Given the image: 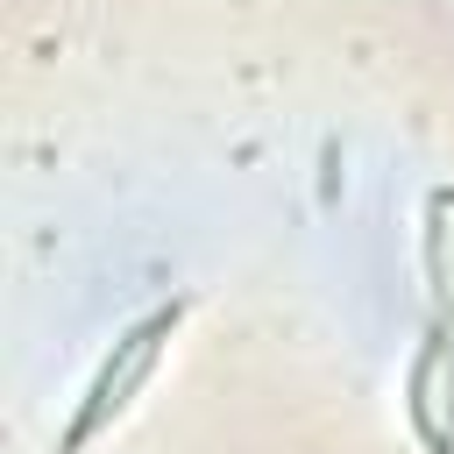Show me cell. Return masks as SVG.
<instances>
[{"mask_svg":"<svg viewBox=\"0 0 454 454\" xmlns=\"http://www.w3.org/2000/svg\"><path fill=\"white\" fill-rule=\"evenodd\" d=\"M426 291H433V319L454 326V184H433L426 199Z\"/></svg>","mask_w":454,"mask_h":454,"instance_id":"3957f363","label":"cell"},{"mask_svg":"<svg viewBox=\"0 0 454 454\" xmlns=\"http://www.w3.org/2000/svg\"><path fill=\"white\" fill-rule=\"evenodd\" d=\"M404 419L426 454H454V326H426L411 369H404Z\"/></svg>","mask_w":454,"mask_h":454,"instance_id":"7a4b0ae2","label":"cell"},{"mask_svg":"<svg viewBox=\"0 0 454 454\" xmlns=\"http://www.w3.org/2000/svg\"><path fill=\"white\" fill-rule=\"evenodd\" d=\"M177 319H184V305H156L149 319H135V326L106 348V362L92 369V383H85V397H78V411H71V426H64L57 454H85L99 433H114V426H121V411L135 404V390L156 376V362H163V348H170Z\"/></svg>","mask_w":454,"mask_h":454,"instance_id":"6da1fadb","label":"cell"}]
</instances>
